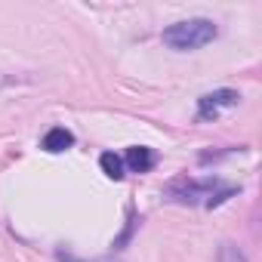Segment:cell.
<instances>
[{
    "instance_id": "cell-2",
    "label": "cell",
    "mask_w": 262,
    "mask_h": 262,
    "mask_svg": "<svg viewBox=\"0 0 262 262\" xmlns=\"http://www.w3.org/2000/svg\"><path fill=\"white\" fill-rule=\"evenodd\" d=\"M222 188V182L219 179H176V182H170V188H167V194H170V201H179V204H204L207 207V201L216 194Z\"/></svg>"
},
{
    "instance_id": "cell-1",
    "label": "cell",
    "mask_w": 262,
    "mask_h": 262,
    "mask_svg": "<svg viewBox=\"0 0 262 262\" xmlns=\"http://www.w3.org/2000/svg\"><path fill=\"white\" fill-rule=\"evenodd\" d=\"M219 37V28L213 19H182L164 28L161 40L164 47L176 50V53H188V50H201L207 43H213Z\"/></svg>"
},
{
    "instance_id": "cell-8",
    "label": "cell",
    "mask_w": 262,
    "mask_h": 262,
    "mask_svg": "<svg viewBox=\"0 0 262 262\" xmlns=\"http://www.w3.org/2000/svg\"><path fill=\"white\" fill-rule=\"evenodd\" d=\"M96 262H120V259H96Z\"/></svg>"
},
{
    "instance_id": "cell-5",
    "label": "cell",
    "mask_w": 262,
    "mask_h": 262,
    "mask_svg": "<svg viewBox=\"0 0 262 262\" xmlns=\"http://www.w3.org/2000/svg\"><path fill=\"white\" fill-rule=\"evenodd\" d=\"M71 145H74V133H71V129H65V126L47 129L43 139H40V148L50 151V155H62V151H68Z\"/></svg>"
},
{
    "instance_id": "cell-3",
    "label": "cell",
    "mask_w": 262,
    "mask_h": 262,
    "mask_svg": "<svg viewBox=\"0 0 262 262\" xmlns=\"http://www.w3.org/2000/svg\"><path fill=\"white\" fill-rule=\"evenodd\" d=\"M237 102H241L237 90H213V93H207V96L198 99V120H213L225 108H234Z\"/></svg>"
},
{
    "instance_id": "cell-7",
    "label": "cell",
    "mask_w": 262,
    "mask_h": 262,
    "mask_svg": "<svg viewBox=\"0 0 262 262\" xmlns=\"http://www.w3.org/2000/svg\"><path fill=\"white\" fill-rule=\"evenodd\" d=\"M216 262H247V256H244V250H241L237 244L225 241V244L219 247V253H216Z\"/></svg>"
},
{
    "instance_id": "cell-4",
    "label": "cell",
    "mask_w": 262,
    "mask_h": 262,
    "mask_svg": "<svg viewBox=\"0 0 262 262\" xmlns=\"http://www.w3.org/2000/svg\"><path fill=\"white\" fill-rule=\"evenodd\" d=\"M123 164L133 170V173H148L158 164V151L148 148V145H129L126 155H123Z\"/></svg>"
},
{
    "instance_id": "cell-6",
    "label": "cell",
    "mask_w": 262,
    "mask_h": 262,
    "mask_svg": "<svg viewBox=\"0 0 262 262\" xmlns=\"http://www.w3.org/2000/svg\"><path fill=\"white\" fill-rule=\"evenodd\" d=\"M99 167H102V173L108 176V179H123V158H117L114 151H105L102 158H99Z\"/></svg>"
}]
</instances>
